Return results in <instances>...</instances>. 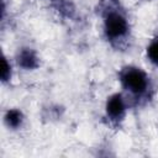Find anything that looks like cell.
<instances>
[{
	"mask_svg": "<svg viewBox=\"0 0 158 158\" xmlns=\"http://www.w3.org/2000/svg\"><path fill=\"white\" fill-rule=\"evenodd\" d=\"M19 63L25 68H33L36 65V57L31 51H23L20 56Z\"/></svg>",
	"mask_w": 158,
	"mask_h": 158,
	"instance_id": "4",
	"label": "cell"
},
{
	"mask_svg": "<svg viewBox=\"0 0 158 158\" xmlns=\"http://www.w3.org/2000/svg\"><path fill=\"white\" fill-rule=\"evenodd\" d=\"M122 80H123L125 86L133 93H142L147 85V80H146L144 74L137 69H132V70L126 72Z\"/></svg>",
	"mask_w": 158,
	"mask_h": 158,
	"instance_id": "1",
	"label": "cell"
},
{
	"mask_svg": "<svg viewBox=\"0 0 158 158\" xmlns=\"http://www.w3.org/2000/svg\"><path fill=\"white\" fill-rule=\"evenodd\" d=\"M148 57L151 58L152 62L158 63V40L152 42L151 46L148 47Z\"/></svg>",
	"mask_w": 158,
	"mask_h": 158,
	"instance_id": "6",
	"label": "cell"
},
{
	"mask_svg": "<svg viewBox=\"0 0 158 158\" xmlns=\"http://www.w3.org/2000/svg\"><path fill=\"white\" fill-rule=\"evenodd\" d=\"M105 28L109 36L118 37L123 35L127 30L126 20L118 14H110L105 21Z\"/></svg>",
	"mask_w": 158,
	"mask_h": 158,
	"instance_id": "2",
	"label": "cell"
},
{
	"mask_svg": "<svg viewBox=\"0 0 158 158\" xmlns=\"http://www.w3.org/2000/svg\"><path fill=\"white\" fill-rule=\"evenodd\" d=\"M1 77L4 80H6L10 77V65L7 64V62L4 59L2 60V70H1Z\"/></svg>",
	"mask_w": 158,
	"mask_h": 158,
	"instance_id": "7",
	"label": "cell"
},
{
	"mask_svg": "<svg viewBox=\"0 0 158 158\" xmlns=\"http://www.w3.org/2000/svg\"><path fill=\"white\" fill-rule=\"evenodd\" d=\"M106 109H107V114L112 117H116V116H120L123 111V101L121 99L120 95H114L109 99L107 101V105H106Z\"/></svg>",
	"mask_w": 158,
	"mask_h": 158,
	"instance_id": "3",
	"label": "cell"
},
{
	"mask_svg": "<svg viewBox=\"0 0 158 158\" xmlns=\"http://www.w3.org/2000/svg\"><path fill=\"white\" fill-rule=\"evenodd\" d=\"M6 122L11 127H17L21 122V114L17 110H11L6 115Z\"/></svg>",
	"mask_w": 158,
	"mask_h": 158,
	"instance_id": "5",
	"label": "cell"
}]
</instances>
